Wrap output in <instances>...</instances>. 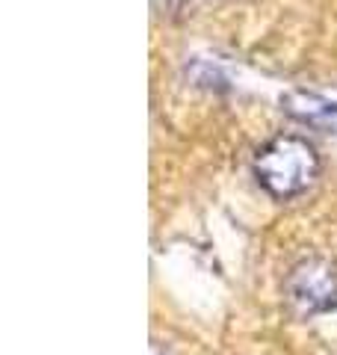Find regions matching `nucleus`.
Masks as SVG:
<instances>
[{
  "label": "nucleus",
  "mask_w": 337,
  "mask_h": 355,
  "mask_svg": "<svg viewBox=\"0 0 337 355\" xmlns=\"http://www.w3.org/2000/svg\"><path fill=\"white\" fill-rule=\"evenodd\" d=\"M320 172L317 148L302 137H275L257 151L254 175L261 187L275 198H296L313 184Z\"/></svg>",
  "instance_id": "1"
},
{
  "label": "nucleus",
  "mask_w": 337,
  "mask_h": 355,
  "mask_svg": "<svg viewBox=\"0 0 337 355\" xmlns=\"http://www.w3.org/2000/svg\"><path fill=\"white\" fill-rule=\"evenodd\" d=\"M287 299L296 314L317 317L337 308V261L305 258L287 275Z\"/></svg>",
  "instance_id": "2"
},
{
  "label": "nucleus",
  "mask_w": 337,
  "mask_h": 355,
  "mask_svg": "<svg viewBox=\"0 0 337 355\" xmlns=\"http://www.w3.org/2000/svg\"><path fill=\"white\" fill-rule=\"evenodd\" d=\"M281 107L290 119L302 121V125L337 133V101H329V98L313 92H287L281 98Z\"/></svg>",
  "instance_id": "3"
},
{
  "label": "nucleus",
  "mask_w": 337,
  "mask_h": 355,
  "mask_svg": "<svg viewBox=\"0 0 337 355\" xmlns=\"http://www.w3.org/2000/svg\"><path fill=\"white\" fill-rule=\"evenodd\" d=\"M154 355H163V352H160V349H157V347H154Z\"/></svg>",
  "instance_id": "4"
}]
</instances>
